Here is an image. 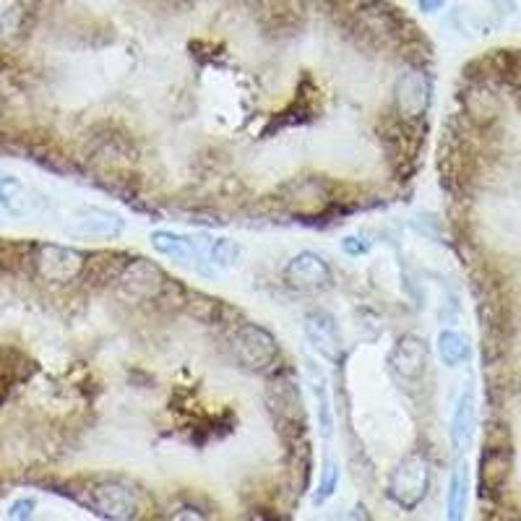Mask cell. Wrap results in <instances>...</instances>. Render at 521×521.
Returning a JSON list of instances; mask_svg holds the SVG:
<instances>
[{"label":"cell","instance_id":"1","mask_svg":"<svg viewBox=\"0 0 521 521\" xmlns=\"http://www.w3.org/2000/svg\"><path fill=\"white\" fill-rule=\"evenodd\" d=\"M501 86V105L485 123L464 118L469 165L464 175L490 198L495 227L477 251L475 290L493 415L480 462L501 469L508 485L503 519H521V50L485 55Z\"/></svg>","mask_w":521,"mask_h":521},{"label":"cell","instance_id":"12","mask_svg":"<svg viewBox=\"0 0 521 521\" xmlns=\"http://www.w3.org/2000/svg\"><path fill=\"white\" fill-rule=\"evenodd\" d=\"M472 425H475V394H472V389H467V394L459 399L454 420H451V441H454L456 449H462L464 443L469 441Z\"/></svg>","mask_w":521,"mask_h":521},{"label":"cell","instance_id":"5","mask_svg":"<svg viewBox=\"0 0 521 521\" xmlns=\"http://www.w3.org/2000/svg\"><path fill=\"white\" fill-rule=\"evenodd\" d=\"M120 287L133 300H152V297H157L159 292L165 290V274H162L157 264L139 258V261L126 264V269L120 274Z\"/></svg>","mask_w":521,"mask_h":521},{"label":"cell","instance_id":"16","mask_svg":"<svg viewBox=\"0 0 521 521\" xmlns=\"http://www.w3.org/2000/svg\"><path fill=\"white\" fill-rule=\"evenodd\" d=\"M464 508H467V467L454 469L449 485V516L451 519H462Z\"/></svg>","mask_w":521,"mask_h":521},{"label":"cell","instance_id":"14","mask_svg":"<svg viewBox=\"0 0 521 521\" xmlns=\"http://www.w3.org/2000/svg\"><path fill=\"white\" fill-rule=\"evenodd\" d=\"M438 355H441L443 365H449V368H456L462 360H467V342H464L462 334L441 331L438 334Z\"/></svg>","mask_w":521,"mask_h":521},{"label":"cell","instance_id":"7","mask_svg":"<svg viewBox=\"0 0 521 521\" xmlns=\"http://www.w3.org/2000/svg\"><path fill=\"white\" fill-rule=\"evenodd\" d=\"M305 337H308L310 347L326 360H339L342 355V334L329 313H310L305 318Z\"/></svg>","mask_w":521,"mask_h":521},{"label":"cell","instance_id":"11","mask_svg":"<svg viewBox=\"0 0 521 521\" xmlns=\"http://www.w3.org/2000/svg\"><path fill=\"white\" fill-rule=\"evenodd\" d=\"M305 376H308L310 391H313V396H316L318 402V428H321V436L329 438L331 428H334V417H331L329 383H326L324 370L318 368L313 360H305Z\"/></svg>","mask_w":521,"mask_h":521},{"label":"cell","instance_id":"13","mask_svg":"<svg viewBox=\"0 0 521 521\" xmlns=\"http://www.w3.org/2000/svg\"><path fill=\"white\" fill-rule=\"evenodd\" d=\"M86 235H99V238H115L123 232V219L118 214L102 212V209H89L81 219Z\"/></svg>","mask_w":521,"mask_h":521},{"label":"cell","instance_id":"3","mask_svg":"<svg viewBox=\"0 0 521 521\" xmlns=\"http://www.w3.org/2000/svg\"><path fill=\"white\" fill-rule=\"evenodd\" d=\"M266 402H269L271 412L277 417L279 430H292V433H305V407L303 396L297 391L295 383L290 378H277V381L269 386V394H266Z\"/></svg>","mask_w":521,"mask_h":521},{"label":"cell","instance_id":"4","mask_svg":"<svg viewBox=\"0 0 521 521\" xmlns=\"http://www.w3.org/2000/svg\"><path fill=\"white\" fill-rule=\"evenodd\" d=\"M235 355L243 363V368L264 370L266 365L277 360L279 347L269 331L261 329V326L248 324L235 334Z\"/></svg>","mask_w":521,"mask_h":521},{"label":"cell","instance_id":"10","mask_svg":"<svg viewBox=\"0 0 521 521\" xmlns=\"http://www.w3.org/2000/svg\"><path fill=\"white\" fill-rule=\"evenodd\" d=\"M430 99V84L423 73H407L402 81H399V89H396V102H399V110H402L404 118H417V115L425 113Z\"/></svg>","mask_w":521,"mask_h":521},{"label":"cell","instance_id":"8","mask_svg":"<svg viewBox=\"0 0 521 521\" xmlns=\"http://www.w3.org/2000/svg\"><path fill=\"white\" fill-rule=\"evenodd\" d=\"M152 245L162 256L172 258L175 264L188 266V269L206 271V258L196 251V245L191 243L188 235H175V232L159 230L152 235Z\"/></svg>","mask_w":521,"mask_h":521},{"label":"cell","instance_id":"18","mask_svg":"<svg viewBox=\"0 0 521 521\" xmlns=\"http://www.w3.org/2000/svg\"><path fill=\"white\" fill-rule=\"evenodd\" d=\"M337 485H339V467L329 459V462L324 464V469H321V482H318V493L313 501L316 503L329 501L331 495H334V490H337Z\"/></svg>","mask_w":521,"mask_h":521},{"label":"cell","instance_id":"6","mask_svg":"<svg viewBox=\"0 0 521 521\" xmlns=\"http://www.w3.org/2000/svg\"><path fill=\"white\" fill-rule=\"evenodd\" d=\"M284 279L297 290H326L331 284V269L324 258L305 251L290 258V264L284 266Z\"/></svg>","mask_w":521,"mask_h":521},{"label":"cell","instance_id":"19","mask_svg":"<svg viewBox=\"0 0 521 521\" xmlns=\"http://www.w3.org/2000/svg\"><path fill=\"white\" fill-rule=\"evenodd\" d=\"M443 3H446V0H417V6H420L423 14H436V11L443 8Z\"/></svg>","mask_w":521,"mask_h":521},{"label":"cell","instance_id":"2","mask_svg":"<svg viewBox=\"0 0 521 521\" xmlns=\"http://www.w3.org/2000/svg\"><path fill=\"white\" fill-rule=\"evenodd\" d=\"M430 488V469L420 454L407 456L399 467L394 469L389 482V495L407 511L420 506Z\"/></svg>","mask_w":521,"mask_h":521},{"label":"cell","instance_id":"15","mask_svg":"<svg viewBox=\"0 0 521 521\" xmlns=\"http://www.w3.org/2000/svg\"><path fill=\"white\" fill-rule=\"evenodd\" d=\"M238 258L240 245L227 238L212 240V243H209V251H206V261H209V266H214V269H232V266L238 264Z\"/></svg>","mask_w":521,"mask_h":521},{"label":"cell","instance_id":"17","mask_svg":"<svg viewBox=\"0 0 521 521\" xmlns=\"http://www.w3.org/2000/svg\"><path fill=\"white\" fill-rule=\"evenodd\" d=\"M102 508L107 516H115V519H128L136 514V503L131 498V490L126 488H107Z\"/></svg>","mask_w":521,"mask_h":521},{"label":"cell","instance_id":"9","mask_svg":"<svg viewBox=\"0 0 521 521\" xmlns=\"http://www.w3.org/2000/svg\"><path fill=\"white\" fill-rule=\"evenodd\" d=\"M425 344L415 337H404L396 342L394 352H391V365L404 381H417L425 373Z\"/></svg>","mask_w":521,"mask_h":521}]
</instances>
